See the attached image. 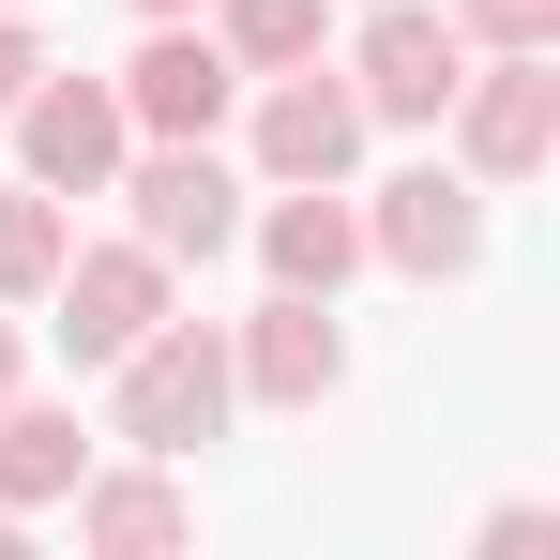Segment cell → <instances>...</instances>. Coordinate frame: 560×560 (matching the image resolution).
<instances>
[{
  "mask_svg": "<svg viewBox=\"0 0 560 560\" xmlns=\"http://www.w3.org/2000/svg\"><path fill=\"white\" fill-rule=\"evenodd\" d=\"M106 378H121V394H106V424H121L137 455H197V440L243 409V378H228V318H183V303H167V318H152Z\"/></svg>",
  "mask_w": 560,
  "mask_h": 560,
  "instance_id": "6da1fadb",
  "label": "cell"
},
{
  "mask_svg": "<svg viewBox=\"0 0 560 560\" xmlns=\"http://www.w3.org/2000/svg\"><path fill=\"white\" fill-rule=\"evenodd\" d=\"M228 378H243L258 409H318V394L349 378V334H334V303H318V288H273L258 318H228Z\"/></svg>",
  "mask_w": 560,
  "mask_h": 560,
  "instance_id": "30bf717a",
  "label": "cell"
},
{
  "mask_svg": "<svg viewBox=\"0 0 560 560\" xmlns=\"http://www.w3.org/2000/svg\"><path fill=\"white\" fill-rule=\"evenodd\" d=\"M77 546H92V560H167V546H197V485L167 455L77 469Z\"/></svg>",
  "mask_w": 560,
  "mask_h": 560,
  "instance_id": "8fae6325",
  "label": "cell"
},
{
  "mask_svg": "<svg viewBox=\"0 0 560 560\" xmlns=\"http://www.w3.org/2000/svg\"><path fill=\"white\" fill-rule=\"evenodd\" d=\"M0 121H15V167H31L46 197H106V183H121V152H137V121H121L106 77H31Z\"/></svg>",
  "mask_w": 560,
  "mask_h": 560,
  "instance_id": "5b68a950",
  "label": "cell"
},
{
  "mask_svg": "<svg viewBox=\"0 0 560 560\" xmlns=\"http://www.w3.org/2000/svg\"><path fill=\"white\" fill-rule=\"evenodd\" d=\"M469 46H560V0H455Z\"/></svg>",
  "mask_w": 560,
  "mask_h": 560,
  "instance_id": "2e32d148",
  "label": "cell"
},
{
  "mask_svg": "<svg viewBox=\"0 0 560 560\" xmlns=\"http://www.w3.org/2000/svg\"><path fill=\"white\" fill-rule=\"evenodd\" d=\"M106 92H121V121H137V137H212V121L243 106V61L212 46V15H152V46H137Z\"/></svg>",
  "mask_w": 560,
  "mask_h": 560,
  "instance_id": "8992f818",
  "label": "cell"
},
{
  "mask_svg": "<svg viewBox=\"0 0 560 560\" xmlns=\"http://www.w3.org/2000/svg\"><path fill=\"white\" fill-rule=\"evenodd\" d=\"M364 258L455 288L469 258H485V183H469V167H394V183L364 197Z\"/></svg>",
  "mask_w": 560,
  "mask_h": 560,
  "instance_id": "ba28073f",
  "label": "cell"
},
{
  "mask_svg": "<svg viewBox=\"0 0 560 560\" xmlns=\"http://www.w3.org/2000/svg\"><path fill=\"white\" fill-rule=\"evenodd\" d=\"M258 228V258H273V288H334L364 273V197H334V183H273V212H243Z\"/></svg>",
  "mask_w": 560,
  "mask_h": 560,
  "instance_id": "7c38bea8",
  "label": "cell"
},
{
  "mask_svg": "<svg viewBox=\"0 0 560 560\" xmlns=\"http://www.w3.org/2000/svg\"><path fill=\"white\" fill-rule=\"evenodd\" d=\"M137 15H197V0H137Z\"/></svg>",
  "mask_w": 560,
  "mask_h": 560,
  "instance_id": "d6986e66",
  "label": "cell"
},
{
  "mask_svg": "<svg viewBox=\"0 0 560 560\" xmlns=\"http://www.w3.org/2000/svg\"><path fill=\"white\" fill-rule=\"evenodd\" d=\"M77 469H92L77 409H31V394H0V515H46V500H77Z\"/></svg>",
  "mask_w": 560,
  "mask_h": 560,
  "instance_id": "4fadbf2b",
  "label": "cell"
},
{
  "mask_svg": "<svg viewBox=\"0 0 560 560\" xmlns=\"http://www.w3.org/2000/svg\"><path fill=\"white\" fill-rule=\"evenodd\" d=\"M46 303H61V349H77V364H121V349L167 318V258H152L137 228H121V243H61Z\"/></svg>",
  "mask_w": 560,
  "mask_h": 560,
  "instance_id": "52a82bcc",
  "label": "cell"
},
{
  "mask_svg": "<svg viewBox=\"0 0 560 560\" xmlns=\"http://www.w3.org/2000/svg\"><path fill=\"white\" fill-rule=\"evenodd\" d=\"M31 77H46V46H31V15H0V106L31 92Z\"/></svg>",
  "mask_w": 560,
  "mask_h": 560,
  "instance_id": "e0dca14e",
  "label": "cell"
},
{
  "mask_svg": "<svg viewBox=\"0 0 560 560\" xmlns=\"http://www.w3.org/2000/svg\"><path fill=\"white\" fill-rule=\"evenodd\" d=\"M197 15H212V46H228L243 77H288V61L334 46V0H197Z\"/></svg>",
  "mask_w": 560,
  "mask_h": 560,
  "instance_id": "5bb4252c",
  "label": "cell"
},
{
  "mask_svg": "<svg viewBox=\"0 0 560 560\" xmlns=\"http://www.w3.org/2000/svg\"><path fill=\"white\" fill-rule=\"evenodd\" d=\"M0 15H31V0H0Z\"/></svg>",
  "mask_w": 560,
  "mask_h": 560,
  "instance_id": "ffe728a7",
  "label": "cell"
},
{
  "mask_svg": "<svg viewBox=\"0 0 560 560\" xmlns=\"http://www.w3.org/2000/svg\"><path fill=\"white\" fill-rule=\"evenodd\" d=\"M455 167L469 183H530L560 152V46H469V77H455Z\"/></svg>",
  "mask_w": 560,
  "mask_h": 560,
  "instance_id": "7a4b0ae2",
  "label": "cell"
},
{
  "mask_svg": "<svg viewBox=\"0 0 560 560\" xmlns=\"http://www.w3.org/2000/svg\"><path fill=\"white\" fill-rule=\"evenodd\" d=\"M121 197H137V243H152L167 273L243 243V167H228L212 137H152V152H121Z\"/></svg>",
  "mask_w": 560,
  "mask_h": 560,
  "instance_id": "3957f363",
  "label": "cell"
},
{
  "mask_svg": "<svg viewBox=\"0 0 560 560\" xmlns=\"http://www.w3.org/2000/svg\"><path fill=\"white\" fill-rule=\"evenodd\" d=\"M61 243H77V197H46V183H0V303H46Z\"/></svg>",
  "mask_w": 560,
  "mask_h": 560,
  "instance_id": "9a60e30c",
  "label": "cell"
},
{
  "mask_svg": "<svg viewBox=\"0 0 560 560\" xmlns=\"http://www.w3.org/2000/svg\"><path fill=\"white\" fill-rule=\"evenodd\" d=\"M349 152H364V92L334 77V46L258 77V183H349Z\"/></svg>",
  "mask_w": 560,
  "mask_h": 560,
  "instance_id": "9c48e42d",
  "label": "cell"
},
{
  "mask_svg": "<svg viewBox=\"0 0 560 560\" xmlns=\"http://www.w3.org/2000/svg\"><path fill=\"white\" fill-rule=\"evenodd\" d=\"M0 394H15V303H0Z\"/></svg>",
  "mask_w": 560,
  "mask_h": 560,
  "instance_id": "ac0fdd59",
  "label": "cell"
},
{
  "mask_svg": "<svg viewBox=\"0 0 560 560\" xmlns=\"http://www.w3.org/2000/svg\"><path fill=\"white\" fill-rule=\"evenodd\" d=\"M334 77L364 92V121L424 137V121L455 106V77H469V31H455V15H424V0H364V46H349Z\"/></svg>",
  "mask_w": 560,
  "mask_h": 560,
  "instance_id": "277c9868",
  "label": "cell"
}]
</instances>
